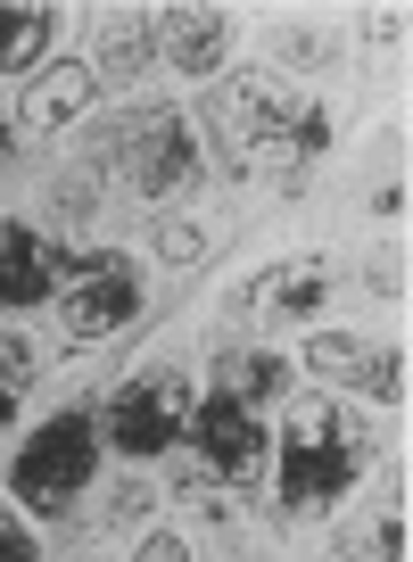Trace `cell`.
Listing matches in <instances>:
<instances>
[{
    "instance_id": "cell-1",
    "label": "cell",
    "mask_w": 413,
    "mask_h": 562,
    "mask_svg": "<svg viewBox=\"0 0 413 562\" xmlns=\"http://www.w3.org/2000/svg\"><path fill=\"white\" fill-rule=\"evenodd\" d=\"M206 133L241 166H306L331 149V116L314 100H298L290 83H274V75H232L206 100Z\"/></svg>"
},
{
    "instance_id": "cell-2",
    "label": "cell",
    "mask_w": 413,
    "mask_h": 562,
    "mask_svg": "<svg viewBox=\"0 0 413 562\" xmlns=\"http://www.w3.org/2000/svg\"><path fill=\"white\" fill-rule=\"evenodd\" d=\"M364 472V422L347 414V405L314 397L290 414V430H281V456H274V488H281V513H323L339 505L347 488H356Z\"/></svg>"
},
{
    "instance_id": "cell-3",
    "label": "cell",
    "mask_w": 413,
    "mask_h": 562,
    "mask_svg": "<svg viewBox=\"0 0 413 562\" xmlns=\"http://www.w3.org/2000/svg\"><path fill=\"white\" fill-rule=\"evenodd\" d=\"M91 463H100V422L67 405V414H51L34 439L18 447V463H9V488H18L34 513H67L75 496L91 488Z\"/></svg>"
},
{
    "instance_id": "cell-4",
    "label": "cell",
    "mask_w": 413,
    "mask_h": 562,
    "mask_svg": "<svg viewBox=\"0 0 413 562\" xmlns=\"http://www.w3.org/2000/svg\"><path fill=\"white\" fill-rule=\"evenodd\" d=\"M108 166H116V182L124 191H141V199H166V191H182L190 175H199V133H190L174 108H133V116L108 133V149H100Z\"/></svg>"
},
{
    "instance_id": "cell-5",
    "label": "cell",
    "mask_w": 413,
    "mask_h": 562,
    "mask_svg": "<svg viewBox=\"0 0 413 562\" xmlns=\"http://www.w3.org/2000/svg\"><path fill=\"white\" fill-rule=\"evenodd\" d=\"M190 381L182 372H133V381H116V397H108L100 430L116 456H166L174 439L190 430Z\"/></svg>"
},
{
    "instance_id": "cell-6",
    "label": "cell",
    "mask_w": 413,
    "mask_h": 562,
    "mask_svg": "<svg viewBox=\"0 0 413 562\" xmlns=\"http://www.w3.org/2000/svg\"><path fill=\"white\" fill-rule=\"evenodd\" d=\"M182 439H199L206 472L232 480V488L265 472V414H257V397H241V389H224V381L190 405V430H182Z\"/></svg>"
},
{
    "instance_id": "cell-7",
    "label": "cell",
    "mask_w": 413,
    "mask_h": 562,
    "mask_svg": "<svg viewBox=\"0 0 413 562\" xmlns=\"http://www.w3.org/2000/svg\"><path fill=\"white\" fill-rule=\"evenodd\" d=\"M58 315H67V339H108V331H124V323L141 315V265L116 257V248H100V257H75Z\"/></svg>"
},
{
    "instance_id": "cell-8",
    "label": "cell",
    "mask_w": 413,
    "mask_h": 562,
    "mask_svg": "<svg viewBox=\"0 0 413 562\" xmlns=\"http://www.w3.org/2000/svg\"><path fill=\"white\" fill-rule=\"evenodd\" d=\"M306 364L323 372L331 389H364V397H380V405H397V397H405V356H397V348H380V339L323 331V339H306Z\"/></svg>"
},
{
    "instance_id": "cell-9",
    "label": "cell",
    "mask_w": 413,
    "mask_h": 562,
    "mask_svg": "<svg viewBox=\"0 0 413 562\" xmlns=\"http://www.w3.org/2000/svg\"><path fill=\"white\" fill-rule=\"evenodd\" d=\"M75 273V257H58L34 224H0V306H42L58 299V281Z\"/></svg>"
},
{
    "instance_id": "cell-10",
    "label": "cell",
    "mask_w": 413,
    "mask_h": 562,
    "mask_svg": "<svg viewBox=\"0 0 413 562\" xmlns=\"http://www.w3.org/2000/svg\"><path fill=\"white\" fill-rule=\"evenodd\" d=\"M166 58L182 75H206V67H224V42H232V18L224 9H166Z\"/></svg>"
},
{
    "instance_id": "cell-11",
    "label": "cell",
    "mask_w": 413,
    "mask_h": 562,
    "mask_svg": "<svg viewBox=\"0 0 413 562\" xmlns=\"http://www.w3.org/2000/svg\"><path fill=\"white\" fill-rule=\"evenodd\" d=\"M314 299H331V265H314V257L248 281V306H265V315H314Z\"/></svg>"
},
{
    "instance_id": "cell-12",
    "label": "cell",
    "mask_w": 413,
    "mask_h": 562,
    "mask_svg": "<svg viewBox=\"0 0 413 562\" xmlns=\"http://www.w3.org/2000/svg\"><path fill=\"white\" fill-rule=\"evenodd\" d=\"M83 100H91V67H51L34 83V100H25V124H67V116H83Z\"/></svg>"
},
{
    "instance_id": "cell-13",
    "label": "cell",
    "mask_w": 413,
    "mask_h": 562,
    "mask_svg": "<svg viewBox=\"0 0 413 562\" xmlns=\"http://www.w3.org/2000/svg\"><path fill=\"white\" fill-rule=\"evenodd\" d=\"M51 9H0V75H18V67H34L42 50H51Z\"/></svg>"
},
{
    "instance_id": "cell-14",
    "label": "cell",
    "mask_w": 413,
    "mask_h": 562,
    "mask_svg": "<svg viewBox=\"0 0 413 562\" xmlns=\"http://www.w3.org/2000/svg\"><path fill=\"white\" fill-rule=\"evenodd\" d=\"M25 389H34V348H25V339H9V331H0V430L18 422Z\"/></svg>"
},
{
    "instance_id": "cell-15",
    "label": "cell",
    "mask_w": 413,
    "mask_h": 562,
    "mask_svg": "<svg viewBox=\"0 0 413 562\" xmlns=\"http://www.w3.org/2000/svg\"><path fill=\"white\" fill-rule=\"evenodd\" d=\"M149 67V18H116L108 25V75H141Z\"/></svg>"
},
{
    "instance_id": "cell-16",
    "label": "cell",
    "mask_w": 413,
    "mask_h": 562,
    "mask_svg": "<svg viewBox=\"0 0 413 562\" xmlns=\"http://www.w3.org/2000/svg\"><path fill=\"white\" fill-rule=\"evenodd\" d=\"M347 562H405V521H372L347 546Z\"/></svg>"
},
{
    "instance_id": "cell-17",
    "label": "cell",
    "mask_w": 413,
    "mask_h": 562,
    "mask_svg": "<svg viewBox=\"0 0 413 562\" xmlns=\"http://www.w3.org/2000/svg\"><path fill=\"white\" fill-rule=\"evenodd\" d=\"M166 257H174V265L206 257V224H166Z\"/></svg>"
},
{
    "instance_id": "cell-18",
    "label": "cell",
    "mask_w": 413,
    "mask_h": 562,
    "mask_svg": "<svg viewBox=\"0 0 413 562\" xmlns=\"http://www.w3.org/2000/svg\"><path fill=\"white\" fill-rule=\"evenodd\" d=\"M0 562H34V538H25V521H9V513H0Z\"/></svg>"
},
{
    "instance_id": "cell-19",
    "label": "cell",
    "mask_w": 413,
    "mask_h": 562,
    "mask_svg": "<svg viewBox=\"0 0 413 562\" xmlns=\"http://www.w3.org/2000/svg\"><path fill=\"white\" fill-rule=\"evenodd\" d=\"M18 158V116H9V108H0V166Z\"/></svg>"
}]
</instances>
